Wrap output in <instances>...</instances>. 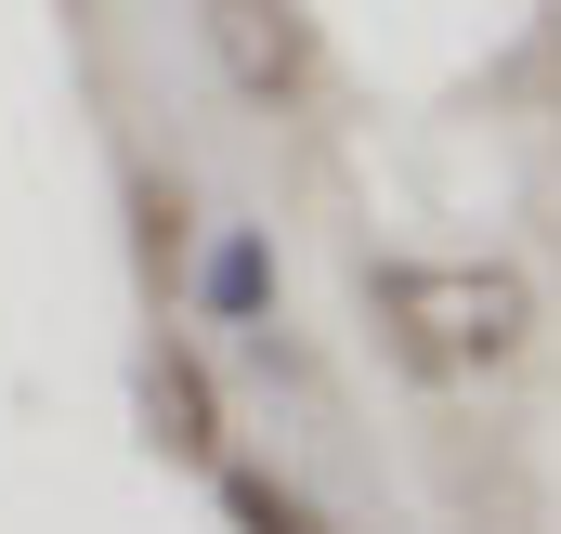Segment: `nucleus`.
Returning a JSON list of instances; mask_svg holds the SVG:
<instances>
[{"label": "nucleus", "instance_id": "1", "mask_svg": "<svg viewBox=\"0 0 561 534\" xmlns=\"http://www.w3.org/2000/svg\"><path fill=\"white\" fill-rule=\"evenodd\" d=\"M366 313L419 379H483V365H510L536 339V287L510 262H379Z\"/></svg>", "mask_w": 561, "mask_h": 534}, {"label": "nucleus", "instance_id": "2", "mask_svg": "<svg viewBox=\"0 0 561 534\" xmlns=\"http://www.w3.org/2000/svg\"><path fill=\"white\" fill-rule=\"evenodd\" d=\"M209 53H222V79L249 105H313V79H327L300 0H209Z\"/></svg>", "mask_w": 561, "mask_h": 534}, {"label": "nucleus", "instance_id": "3", "mask_svg": "<svg viewBox=\"0 0 561 534\" xmlns=\"http://www.w3.org/2000/svg\"><path fill=\"white\" fill-rule=\"evenodd\" d=\"M144 417H157L170 456H222V379H209V352L157 339V365H144Z\"/></svg>", "mask_w": 561, "mask_h": 534}, {"label": "nucleus", "instance_id": "4", "mask_svg": "<svg viewBox=\"0 0 561 534\" xmlns=\"http://www.w3.org/2000/svg\"><path fill=\"white\" fill-rule=\"evenodd\" d=\"M222 522L236 534H340L300 483H275V469H222Z\"/></svg>", "mask_w": 561, "mask_h": 534}, {"label": "nucleus", "instance_id": "5", "mask_svg": "<svg viewBox=\"0 0 561 534\" xmlns=\"http://www.w3.org/2000/svg\"><path fill=\"white\" fill-rule=\"evenodd\" d=\"M144 274H183V196L144 183Z\"/></svg>", "mask_w": 561, "mask_h": 534}, {"label": "nucleus", "instance_id": "6", "mask_svg": "<svg viewBox=\"0 0 561 534\" xmlns=\"http://www.w3.org/2000/svg\"><path fill=\"white\" fill-rule=\"evenodd\" d=\"M209 300H222V313H262V248H249V235L209 262Z\"/></svg>", "mask_w": 561, "mask_h": 534}]
</instances>
